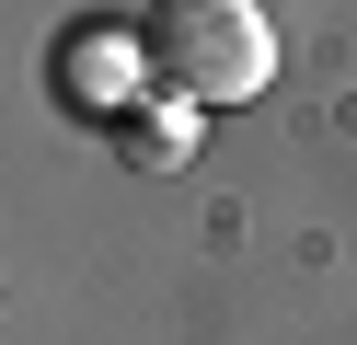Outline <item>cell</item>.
<instances>
[{"label":"cell","mask_w":357,"mask_h":345,"mask_svg":"<svg viewBox=\"0 0 357 345\" xmlns=\"http://www.w3.org/2000/svg\"><path fill=\"white\" fill-rule=\"evenodd\" d=\"M139 35H150V81L185 92V104H254V92L277 81V23H265V0H150Z\"/></svg>","instance_id":"1"},{"label":"cell","mask_w":357,"mask_h":345,"mask_svg":"<svg viewBox=\"0 0 357 345\" xmlns=\"http://www.w3.org/2000/svg\"><path fill=\"white\" fill-rule=\"evenodd\" d=\"M47 92L70 115H104V127H116V115L150 92V35L139 23H70L58 58H47Z\"/></svg>","instance_id":"2"},{"label":"cell","mask_w":357,"mask_h":345,"mask_svg":"<svg viewBox=\"0 0 357 345\" xmlns=\"http://www.w3.org/2000/svg\"><path fill=\"white\" fill-rule=\"evenodd\" d=\"M196 115H208V104H185V92H162V81H150L139 104L116 115V150L139 161V173H173V161H196Z\"/></svg>","instance_id":"3"}]
</instances>
